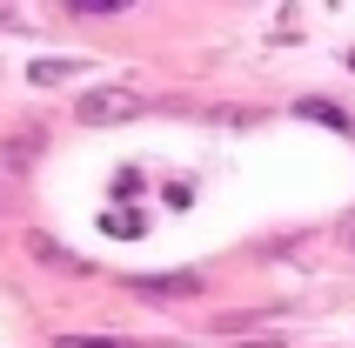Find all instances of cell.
I'll list each match as a JSON object with an SVG mask.
<instances>
[{
    "label": "cell",
    "instance_id": "5",
    "mask_svg": "<svg viewBox=\"0 0 355 348\" xmlns=\"http://www.w3.org/2000/svg\"><path fill=\"white\" fill-rule=\"evenodd\" d=\"M295 114H309V121H322V128H336V134H349V114H342L336 101H302Z\"/></svg>",
    "mask_w": 355,
    "mask_h": 348
},
{
    "label": "cell",
    "instance_id": "10",
    "mask_svg": "<svg viewBox=\"0 0 355 348\" xmlns=\"http://www.w3.org/2000/svg\"><path fill=\"white\" fill-rule=\"evenodd\" d=\"M0 214H14V188H0Z\"/></svg>",
    "mask_w": 355,
    "mask_h": 348
},
{
    "label": "cell",
    "instance_id": "8",
    "mask_svg": "<svg viewBox=\"0 0 355 348\" xmlns=\"http://www.w3.org/2000/svg\"><path fill=\"white\" fill-rule=\"evenodd\" d=\"M101 228H107V234H121V241H128V234H141V214H101Z\"/></svg>",
    "mask_w": 355,
    "mask_h": 348
},
{
    "label": "cell",
    "instance_id": "9",
    "mask_svg": "<svg viewBox=\"0 0 355 348\" xmlns=\"http://www.w3.org/2000/svg\"><path fill=\"white\" fill-rule=\"evenodd\" d=\"M67 7H74V14H128L135 0H67Z\"/></svg>",
    "mask_w": 355,
    "mask_h": 348
},
{
    "label": "cell",
    "instance_id": "3",
    "mask_svg": "<svg viewBox=\"0 0 355 348\" xmlns=\"http://www.w3.org/2000/svg\"><path fill=\"white\" fill-rule=\"evenodd\" d=\"M40 148H47V128H14V134L0 141V161H7V168H27V161H40Z\"/></svg>",
    "mask_w": 355,
    "mask_h": 348
},
{
    "label": "cell",
    "instance_id": "4",
    "mask_svg": "<svg viewBox=\"0 0 355 348\" xmlns=\"http://www.w3.org/2000/svg\"><path fill=\"white\" fill-rule=\"evenodd\" d=\"M27 254H34V261H47V268H60V275H87V261H80V254H67L60 241H47V234H27Z\"/></svg>",
    "mask_w": 355,
    "mask_h": 348
},
{
    "label": "cell",
    "instance_id": "1",
    "mask_svg": "<svg viewBox=\"0 0 355 348\" xmlns=\"http://www.w3.org/2000/svg\"><path fill=\"white\" fill-rule=\"evenodd\" d=\"M141 107H148V101H141L135 87H87L74 114L87 121V128H121V121H135Z\"/></svg>",
    "mask_w": 355,
    "mask_h": 348
},
{
    "label": "cell",
    "instance_id": "6",
    "mask_svg": "<svg viewBox=\"0 0 355 348\" xmlns=\"http://www.w3.org/2000/svg\"><path fill=\"white\" fill-rule=\"evenodd\" d=\"M60 348H141V342H121V335H60Z\"/></svg>",
    "mask_w": 355,
    "mask_h": 348
},
{
    "label": "cell",
    "instance_id": "2",
    "mask_svg": "<svg viewBox=\"0 0 355 348\" xmlns=\"http://www.w3.org/2000/svg\"><path fill=\"white\" fill-rule=\"evenodd\" d=\"M128 288L135 295H161V302H188V295H201V275L175 268V275H128Z\"/></svg>",
    "mask_w": 355,
    "mask_h": 348
},
{
    "label": "cell",
    "instance_id": "7",
    "mask_svg": "<svg viewBox=\"0 0 355 348\" xmlns=\"http://www.w3.org/2000/svg\"><path fill=\"white\" fill-rule=\"evenodd\" d=\"M27 74H34L40 87H47V80H67V74H74V60H34V67H27Z\"/></svg>",
    "mask_w": 355,
    "mask_h": 348
}]
</instances>
